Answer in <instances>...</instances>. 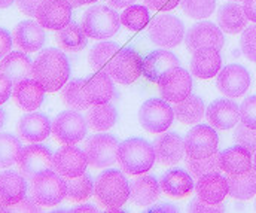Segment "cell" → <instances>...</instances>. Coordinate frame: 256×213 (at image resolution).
I'll return each mask as SVG.
<instances>
[{
	"label": "cell",
	"mask_w": 256,
	"mask_h": 213,
	"mask_svg": "<svg viewBox=\"0 0 256 213\" xmlns=\"http://www.w3.org/2000/svg\"><path fill=\"white\" fill-rule=\"evenodd\" d=\"M70 63L63 51L48 48L39 52L33 62V79H36L46 92H56L67 84Z\"/></svg>",
	"instance_id": "6da1fadb"
},
{
	"label": "cell",
	"mask_w": 256,
	"mask_h": 213,
	"mask_svg": "<svg viewBox=\"0 0 256 213\" xmlns=\"http://www.w3.org/2000/svg\"><path fill=\"white\" fill-rule=\"evenodd\" d=\"M96 202L109 212H121L130 198V184L124 173L109 168L100 173L94 182Z\"/></svg>",
	"instance_id": "7a4b0ae2"
},
{
	"label": "cell",
	"mask_w": 256,
	"mask_h": 213,
	"mask_svg": "<svg viewBox=\"0 0 256 213\" xmlns=\"http://www.w3.org/2000/svg\"><path fill=\"white\" fill-rule=\"evenodd\" d=\"M156 161L154 144L142 138H131L118 146V164L130 176L148 173Z\"/></svg>",
	"instance_id": "3957f363"
},
{
	"label": "cell",
	"mask_w": 256,
	"mask_h": 213,
	"mask_svg": "<svg viewBox=\"0 0 256 213\" xmlns=\"http://www.w3.org/2000/svg\"><path fill=\"white\" fill-rule=\"evenodd\" d=\"M80 26L88 38L106 40L118 33L121 27V15L110 6L94 4L85 10Z\"/></svg>",
	"instance_id": "277c9868"
},
{
	"label": "cell",
	"mask_w": 256,
	"mask_h": 213,
	"mask_svg": "<svg viewBox=\"0 0 256 213\" xmlns=\"http://www.w3.org/2000/svg\"><path fill=\"white\" fill-rule=\"evenodd\" d=\"M30 194L38 204L44 208H54L66 198L67 185L62 174L50 168L32 179Z\"/></svg>",
	"instance_id": "5b68a950"
},
{
	"label": "cell",
	"mask_w": 256,
	"mask_h": 213,
	"mask_svg": "<svg viewBox=\"0 0 256 213\" xmlns=\"http://www.w3.org/2000/svg\"><path fill=\"white\" fill-rule=\"evenodd\" d=\"M138 121L144 132L161 134L172 127L174 121V109L164 98H149L138 110Z\"/></svg>",
	"instance_id": "8992f818"
},
{
	"label": "cell",
	"mask_w": 256,
	"mask_h": 213,
	"mask_svg": "<svg viewBox=\"0 0 256 213\" xmlns=\"http://www.w3.org/2000/svg\"><path fill=\"white\" fill-rule=\"evenodd\" d=\"M148 34L154 45L170 50L180 45L185 39V26L178 16L172 14H162L152 20Z\"/></svg>",
	"instance_id": "52a82bcc"
},
{
	"label": "cell",
	"mask_w": 256,
	"mask_h": 213,
	"mask_svg": "<svg viewBox=\"0 0 256 213\" xmlns=\"http://www.w3.org/2000/svg\"><path fill=\"white\" fill-rule=\"evenodd\" d=\"M120 142L115 136L108 133H98L86 139L85 154L88 164L92 168H108L118 161Z\"/></svg>",
	"instance_id": "ba28073f"
},
{
	"label": "cell",
	"mask_w": 256,
	"mask_h": 213,
	"mask_svg": "<svg viewBox=\"0 0 256 213\" xmlns=\"http://www.w3.org/2000/svg\"><path fill=\"white\" fill-rule=\"evenodd\" d=\"M88 121L79 110H64L52 121V136L62 144H76L85 139Z\"/></svg>",
	"instance_id": "9c48e42d"
},
{
	"label": "cell",
	"mask_w": 256,
	"mask_h": 213,
	"mask_svg": "<svg viewBox=\"0 0 256 213\" xmlns=\"http://www.w3.org/2000/svg\"><path fill=\"white\" fill-rule=\"evenodd\" d=\"M54 154L44 144H27L21 149L18 156V170L26 179H33L36 174L52 168Z\"/></svg>",
	"instance_id": "30bf717a"
},
{
	"label": "cell",
	"mask_w": 256,
	"mask_h": 213,
	"mask_svg": "<svg viewBox=\"0 0 256 213\" xmlns=\"http://www.w3.org/2000/svg\"><path fill=\"white\" fill-rule=\"evenodd\" d=\"M219 136L216 128L206 124H198L185 136V152L191 158H206L218 152Z\"/></svg>",
	"instance_id": "8fae6325"
},
{
	"label": "cell",
	"mask_w": 256,
	"mask_h": 213,
	"mask_svg": "<svg viewBox=\"0 0 256 213\" xmlns=\"http://www.w3.org/2000/svg\"><path fill=\"white\" fill-rule=\"evenodd\" d=\"M108 73L121 85H131L134 80L143 74V58L131 48L120 50V52L114 57Z\"/></svg>",
	"instance_id": "7c38bea8"
},
{
	"label": "cell",
	"mask_w": 256,
	"mask_h": 213,
	"mask_svg": "<svg viewBox=\"0 0 256 213\" xmlns=\"http://www.w3.org/2000/svg\"><path fill=\"white\" fill-rule=\"evenodd\" d=\"M185 42L191 52L201 48H214L220 51L225 45V38L219 26L212 21H200L188 30L185 34Z\"/></svg>",
	"instance_id": "4fadbf2b"
},
{
	"label": "cell",
	"mask_w": 256,
	"mask_h": 213,
	"mask_svg": "<svg viewBox=\"0 0 256 213\" xmlns=\"http://www.w3.org/2000/svg\"><path fill=\"white\" fill-rule=\"evenodd\" d=\"M250 73L242 64H228L218 73L216 86L218 90L230 98L242 97L248 92L250 86Z\"/></svg>",
	"instance_id": "5bb4252c"
},
{
	"label": "cell",
	"mask_w": 256,
	"mask_h": 213,
	"mask_svg": "<svg viewBox=\"0 0 256 213\" xmlns=\"http://www.w3.org/2000/svg\"><path fill=\"white\" fill-rule=\"evenodd\" d=\"M158 88L164 100L170 103H178L188 96H191L192 91V76L188 70L179 68H174L168 70L160 80Z\"/></svg>",
	"instance_id": "9a60e30c"
},
{
	"label": "cell",
	"mask_w": 256,
	"mask_h": 213,
	"mask_svg": "<svg viewBox=\"0 0 256 213\" xmlns=\"http://www.w3.org/2000/svg\"><path fill=\"white\" fill-rule=\"evenodd\" d=\"M88 166L90 164L85 150L73 144H64L54 154L52 168L66 179L84 174Z\"/></svg>",
	"instance_id": "2e32d148"
},
{
	"label": "cell",
	"mask_w": 256,
	"mask_h": 213,
	"mask_svg": "<svg viewBox=\"0 0 256 213\" xmlns=\"http://www.w3.org/2000/svg\"><path fill=\"white\" fill-rule=\"evenodd\" d=\"M208 126L216 130H230L240 122V106L231 98H218L206 109Z\"/></svg>",
	"instance_id": "e0dca14e"
},
{
	"label": "cell",
	"mask_w": 256,
	"mask_h": 213,
	"mask_svg": "<svg viewBox=\"0 0 256 213\" xmlns=\"http://www.w3.org/2000/svg\"><path fill=\"white\" fill-rule=\"evenodd\" d=\"M72 8L68 0H44L36 12V20L44 28L57 32L70 22Z\"/></svg>",
	"instance_id": "ac0fdd59"
},
{
	"label": "cell",
	"mask_w": 256,
	"mask_h": 213,
	"mask_svg": "<svg viewBox=\"0 0 256 213\" xmlns=\"http://www.w3.org/2000/svg\"><path fill=\"white\" fill-rule=\"evenodd\" d=\"M12 38L15 46L22 52H36L44 48L46 40L44 27L33 20L18 22L14 28Z\"/></svg>",
	"instance_id": "d6986e66"
},
{
	"label": "cell",
	"mask_w": 256,
	"mask_h": 213,
	"mask_svg": "<svg viewBox=\"0 0 256 213\" xmlns=\"http://www.w3.org/2000/svg\"><path fill=\"white\" fill-rule=\"evenodd\" d=\"M156 161L161 166L173 167L185 156V139L178 133H161L154 142Z\"/></svg>",
	"instance_id": "ffe728a7"
},
{
	"label": "cell",
	"mask_w": 256,
	"mask_h": 213,
	"mask_svg": "<svg viewBox=\"0 0 256 213\" xmlns=\"http://www.w3.org/2000/svg\"><path fill=\"white\" fill-rule=\"evenodd\" d=\"M16 132L24 142L40 143L46 140L52 133V124L45 114L32 112L21 116L16 126Z\"/></svg>",
	"instance_id": "44dd1931"
},
{
	"label": "cell",
	"mask_w": 256,
	"mask_h": 213,
	"mask_svg": "<svg viewBox=\"0 0 256 213\" xmlns=\"http://www.w3.org/2000/svg\"><path fill=\"white\" fill-rule=\"evenodd\" d=\"M45 88L36 79L28 78L14 84L12 98L21 110L34 112L42 106L45 100Z\"/></svg>",
	"instance_id": "7402d4cb"
},
{
	"label": "cell",
	"mask_w": 256,
	"mask_h": 213,
	"mask_svg": "<svg viewBox=\"0 0 256 213\" xmlns=\"http://www.w3.org/2000/svg\"><path fill=\"white\" fill-rule=\"evenodd\" d=\"M161 185L155 176L140 174L130 184V200L138 208H148L158 202Z\"/></svg>",
	"instance_id": "603a6c76"
},
{
	"label": "cell",
	"mask_w": 256,
	"mask_h": 213,
	"mask_svg": "<svg viewBox=\"0 0 256 213\" xmlns=\"http://www.w3.org/2000/svg\"><path fill=\"white\" fill-rule=\"evenodd\" d=\"M195 192L200 200L212 203V204H219L230 194L228 180L220 173L204 174L198 178L195 184Z\"/></svg>",
	"instance_id": "cb8c5ba5"
},
{
	"label": "cell",
	"mask_w": 256,
	"mask_h": 213,
	"mask_svg": "<svg viewBox=\"0 0 256 213\" xmlns=\"http://www.w3.org/2000/svg\"><path fill=\"white\" fill-rule=\"evenodd\" d=\"M179 66L180 62L176 54L167 50H156L143 58V74L150 82H158L167 72Z\"/></svg>",
	"instance_id": "d4e9b609"
},
{
	"label": "cell",
	"mask_w": 256,
	"mask_h": 213,
	"mask_svg": "<svg viewBox=\"0 0 256 213\" xmlns=\"http://www.w3.org/2000/svg\"><path fill=\"white\" fill-rule=\"evenodd\" d=\"M27 194V182L21 173L4 170L0 173V206L4 208L18 203Z\"/></svg>",
	"instance_id": "484cf974"
},
{
	"label": "cell",
	"mask_w": 256,
	"mask_h": 213,
	"mask_svg": "<svg viewBox=\"0 0 256 213\" xmlns=\"http://www.w3.org/2000/svg\"><path fill=\"white\" fill-rule=\"evenodd\" d=\"M222 69V57L219 50L201 48L192 52L191 73L198 79H210L218 76Z\"/></svg>",
	"instance_id": "4316f807"
},
{
	"label": "cell",
	"mask_w": 256,
	"mask_h": 213,
	"mask_svg": "<svg viewBox=\"0 0 256 213\" xmlns=\"http://www.w3.org/2000/svg\"><path fill=\"white\" fill-rule=\"evenodd\" d=\"M219 160L220 168L226 174H242L254 167L252 152L242 144H234L219 152Z\"/></svg>",
	"instance_id": "83f0119b"
},
{
	"label": "cell",
	"mask_w": 256,
	"mask_h": 213,
	"mask_svg": "<svg viewBox=\"0 0 256 213\" xmlns=\"http://www.w3.org/2000/svg\"><path fill=\"white\" fill-rule=\"evenodd\" d=\"M161 191L173 198H185L195 188L192 176L184 168H173L164 173L160 179Z\"/></svg>",
	"instance_id": "f1b7e54d"
},
{
	"label": "cell",
	"mask_w": 256,
	"mask_h": 213,
	"mask_svg": "<svg viewBox=\"0 0 256 213\" xmlns=\"http://www.w3.org/2000/svg\"><path fill=\"white\" fill-rule=\"evenodd\" d=\"M0 72L4 73L12 84H16L22 79L33 78V63L27 52L14 51L0 60Z\"/></svg>",
	"instance_id": "f546056e"
},
{
	"label": "cell",
	"mask_w": 256,
	"mask_h": 213,
	"mask_svg": "<svg viewBox=\"0 0 256 213\" xmlns=\"http://www.w3.org/2000/svg\"><path fill=\"white\" fill-rule=\"evenodd\" d=\"M248 21L243 6L237 2L225 3L218 10V26L228 34L242 33L248 27Z\"/></svg>",
	"instance_id": "4dcf8cb0"
},
{
	"label": "cell",
	"mask_w": 256,
	"mask_h": 213,
	"mask_svg": "<svg viewBox=\"0 0 256 213\" xmlns=\"http://www.w3.org/2000/svg\"><path fill=\"white\" fill-rule=\"evenodd\" d=\"M85 91L91 104L109 103L115 96L112 76L108 72H98L92 74L85 82Z\"/></svg>",
	"instance_id": "1f68e13d"
},
{
	"label": "cell",
	"mask_w": 256,
	"mask_h": 213,
	"mask_svg": "<svg viewBox=\"0 0 256 213\" xmlns=\"http://www.w3.org/2000/svg\"><path fill=\"white\" fill-rule=\"evenodd\" d=\"M230 196L236 200H250L256 196V170H250L242 174H228Z\"/></svg>",
	"instance_id": "d6a6232c"
},
{
	"label": "cell",
	"mask_w": 256,
	"mask_h": 213,
	"mask_svg": "<svg viewBox=\"0 0 256 213\" xmlns=\"http://www.w3.org/2000/svg\"><path fill=\"white\" fill-rule=\"evenodd\" d=\"M57 45L66 52H80L88 42V36L85 34L82 26L76 22H68L66 27L57 30L56 34Z\"/></svg>",
	"instance_id": "836d02e7"
},
{
	"label": "cell",
	"mask_w": 256,
	"mask_h": 213,
	"mask_svg": "<svg viewBox=\"0 0 256 213\" xmlns=\"http://www.w3.org/2000/svg\"><path fill=\"white\" fill-rule=\"evenodd\" d=\"M174 116L178 121L186 126H196L206 115L204 102L196 96H188L186 98L174 103Z\"/></svg>",
	"instance_id": "e575fe53"
},
{
	"label": "cell",
	"mask_w": 256,
	"mask_h": 213,
	"mask_svg": "<svg viewBox=\"0 0 256 213\" xmlns=\"http://www.w3.org/2000/svg\"><path fill=\"white\" fill-rule=\"evenodd\" d=\"M118 114L116 109L110 103H100L92 104L88 109L86 121L88 127L94 132H108L110 130L116 122Z\"/></svg>",
	"instance_id": "d590c367"
},
{
	"label": "cell",
	"mask_w": 256,
	"mask_h": 213,
	"mask_svg": "<svg viewBox=\"0 0 256 213\" xmlns=\"http://www.w3.org/2000/svg\"><path fill=\"white\" fill-rule=\"evenodd\" d=\"M85 82V79H72L62 88V100L68 109L80 112L88 110L92 106L86 97Z\"/></svg>",
	"instance_id": "8d00e7d4"
},
{
	"label": "cell",
	"mask_w": 256,
	"mask_h": 213,
	"mask_svg": "<svg viewBox=\"0 0 256 213\" xmlns=\"http://www.w3.org/2000/svg\"><path fill=\"white\" fill-rule=\"evenodd\" d=\"M120 52V45L115 42L103 40L94 45L88 56L90 68L96 72H108L114 57Z\"/></svg>",
	"instance_id": "74e56055"
},
{
	"label": "cell",
	"mask_w": 256,
	"mask_h": 213,
	"mask_svg": "<svg viewBox=\"0 0 256 213\" xmlns=\"http://www.w3.org/2000/svg\"><path fill=\"white\" fill-rule=\"evenodd\" d=\"M66 185H67L66 198L70 203H84L91 196H94V182L92 178L86 173L76 178H67Z\"/></svg>",
	"instance_id": "f35d334b"
},
{
	"label": "cell",
	"mask_w": 256,
	"mask_h": 213,
	"mask_svg": "<svg viewBox=\"0 0 256 213\" xmlns=\"http://www.w3.org/2000/svg\"><path fill=\"white\" fill-rule=\"evenodd\" d=\"M149 8L143 4H130L121 14V24L130 32H140L149 26Z\"/></svg>",
	"instance_id": "ab89813d"
},
{
	"label": "cell",
	"mask_w": 256,
	"mask_h": 213,
	"mask_svg": "<svg viewBox=\"0 0 256 213\" xmlns=\"http://www.w3.org/2000/svg\"><path fill=\"white\" fill-rule=\"evenodd\" d=\"M22 146L18 138L0 133V168H9L12 167L20 156Z\"/></svg>",
	"instance_id": "60d3db41"
},
{
	"label": "cell",
	"mask_w": 256,
	"mask_h": 213,
	"mask_svg": "<svg viewBox=\"0 0 256 213\" xmlns=\"http://www.w3.org/2000/svg\"><path fill=\"white\" fill-rule=\"evenodd\" d=\"M186 166L188 170L191 172L192 176H195L196 179L204 176V174H210V173H220V160H219V152L206 156V158H191L186 156Z\"/></svg>",
	"instance_id": "b9f144b4"
},
{
	"label": "cell",
	"mask_w": 256,
	"mask_h": 213,
	"mask_svg": "<svg viewBox=\"0 0 256 213\" xmlns=\"http://www.w3.org/2000/svg\"><path fill=\"white\" fill-rule=\"evenodd\" d=\"M180 8L194 20H204L208 18L216 9V0H180Z\"/></svg>",
	"instance_id": "7bdbcfd3"
},
{
	"label": "cell",
	"mask_w": 256,
	"mask_h": 213,
	"mask_svg": "<svg viewBox=\"0 0 256 213\" xmlns=\"http://www.w3.org/2000/svg\"><path fill=\"white\" fill-rule=\"evenodd\" d=\"M240 48L250 62L256 63V22L254 26H248L242 32L240 38Z\"/></svg>",
	"instance_id": "ee69618b"
},
{
	"label": "cell",
	"mask_w": 256,
	"mask_h": 213,
	"mask_svg": "<svg viewBox=\"0 0 256 213\" xmlns=\"http://www.w3.org/2000/svg\"><path fill=\"white\" fill-rule=\"evenodd\" d=\"M234 140L237 144H242L244 148H248L252 154L256 152V128H250L248 126H244L243 122L236 126V132H234Z\"/></svg>",
	"instance_id": "f6af8a7d"
},
{
	"label": "cell",
	"mask_w": 256,
	"mask_h": 213,
	"mask_svg": "<svg viewBox=\"0 0 256 213\" xmlns=\"http://www.w3.org/2000/svg\"><path fill=\"white\" fill-rule=\"evenodd\" d=\"M240 121L250 128H256V96L243 100L240 106Z\"/></svg>",
	"instance_id": "bcb514c9"
},
{
	"label": "cell",
	"mask_w": 256,
	"mask_h": 213,
	"mask_svg": "<svg viewBox=\"0 0 256 213\" xmlns=\"http://www.w3.org/2000/svg\"><path fill=\"white\" fill-rule=\"evenodd\" d=\"M224 210H225L224 204H220V203L219 204H212V203L200 200L198 197L190 203V212L194 213H218L224 212Z\"/></svg>",
	"instance_id": "7dc6e473"
},
{
	"label": "cell",
	"mask_w": 256,
	"mask_h": 213,
	"mask_svg": "<svg viewBox=\"0 0 256 213\" xmlns=\"http://www.w3.org/2000/svg\"><path fill=\"white\" fill-rule=\"evenodd\" d=\"M4 212H40V204H38L33 200V197L32 198L24 197L18 203L4 208Z\"/></svg>",
	"instance_id": "c3c4849f"
},
{
	"label": "cell",
	"mask_w": 256,
	"mask_h": 213,
	"mask_svg": "<svg viewBox=\"0 0 256 213\" xmlns=\"http://www.w3.org/2000/svg\"><path fill=\"white\" fill-rule=\"evenodd\" d=\"M142 2L144 3V6H148L150 10H155V12L172 10L180 3V0H142Z\"/></svg>",
	"instance_id": "681fc988"
},
{
	"label": "cell",
	"mask_w": 256,
	"mask_h": 213,
	"mask_svg": "<svg viewBox=\"0 0 256 213\" xmlns=\"http://www.w3.org/2000/svg\"><path fill=\"white\" fill-rule=\"evenodd\" d=\"M42 2L44 0H15L20 12L27 15V16H36V12H38Z\"/></svg>",
	"instance_id": "f907efd6"
},
{
	"label": "cell",
	"mask_w": 256,
	"mask_h": 213,
	"mask_svg": "<svg viewBox=\"0 0 256 213\" xmlns=\"http://www.w3.org/2000/svg\"><path fill=\"white\" fill-rule=\"evenodd\" d=\"M12 80L0 72V104L6 103L9 100V97L12 96Z\"/></svg>",
	"instance_id": "816d5d0a"
},
{
	"label": "cell",
	"mask_w": 256,
	"mask_h": 213,
	"mask_svg": "<svg viewBox=\"0 0 256 213\" xmlns=\"http://www.w3.org/2000/svg\"><path fill=\"white\" fill-rule=\"evenodd\" d=\"M12 44H14V38L10 36V33L4 28H0V58H3L6 54L10 52Z\"/></svg>",
	"instance_id": "f5cc1de1"
},
{
	"label": "cell",
	"mask_w": 256,
	"mask_h": 213,
	"mask_svg": "<svg viewBox=\"0 0 256 213\" xmlns=\"http://www.w3.org/2000/svg\"><path fill=\"white\" fill-rule=\"evenodd\" d=\"M243 9L246 16L256 22V0H243Z\"/></svg>",
	"instance_id": "db71d44e"
},
{
	"label": "cell",
	"mask_w": 256,
	"mask_h": 213,
	"mask_svg": "<svg viewBox=\"0 0 256 213\" xmlns=\"http://www.w3.org/2000/svg\"><path fill=\"white\" fill-rule=\"evenodd\" d=\"M148 212H170V213H174V212H179V209L174 206V204H172V203H164V204H158V206H152Z\"/></svg>",
	"instance_id": "11a10c76"
},
{
	"label": "cell",
	"mask_w": 256,
	"mask_h": 213,
	"mask_svg": "<svg viewBox=\"0 0 256 213\" xmlns=\"http://www.w3.org/2000/svg\"><path fill=\"white\" fill-rule=\"evenodd\" d=\"M136 0H108V3L115 9H126L130 4H134Z\"/></svg>",
	"instance_id": "9f6ffc18"
},
{
	"label": "cell",
	"mask_w": 256,
	"mask_h": 213,
	"mask_svg": "<svg viewBox=\"0 0 256 213\" xmlns=\"http://www.w3.org/2000/svg\"><path fill=\"white\" fill-rule=\"evenodd\" d=\"M72 212H97V208L92 204H79L72 209Z\"/></svg>",
	"instance_id": "6f0895ef"
},
{
	"label": "cell",
	"mask_w": 256,
	"mask_h": 213,
	"mask_svg": "<svg viewBox=\"0 0 256 213\" xmlns=\"http://www.w3.org/2000/svg\"><path fill=\"white\" fill-rule=\"evenodd\" d=\"M68 2L73 8H79V6H85V4H92L98 0H68Z\"/></svg>",
	"instance_id": "680465c9"
},
{
	"label": "cell",
	"mask_w": 256,
	"mask_h": 213,
	"mask_svg": "<svg viewBox=\"0 0 256 213\" xmlns=\"http://www.w3.org/2000/svg\"><path fill=\"white\" fill-rule=\"evenodd\" d=\"M15 0H0V9H4V8H9Z\"/></svg>",
	"instance_id": "91938a15"
},
{
	"label": "cell",
	"mask_w": 256,
	"mask_h": 213,
	"mask_svg": "<svg viewBox=\"0 0 256 213\" xmlns=\"http://www.w3.org/2000/svg\"><path fill=\"white\" fill-rule=\"evenodd\" d=\"M4 121H6V115H4V112L0 109V130H2V127L4 126Z\"/></svg>",
	"instance_id": "94428289"
},
{
	"label": "cell",
	"mask_w": 256,
	"mask_h": 213,
	"mask_svg": "<svg viewBox=\"0 0 256 213\" xmlns=\"http://www.w3.org/2000/svg\"><path fill=\"white\" fill-rule=\"evenodd\" d=\"M254 168L256 170V152H255V155H254Z\"/></svg>",
	"instance_id": "6125c7cd"
},
{
	"label": "cell",
	"mask_w": 256,
	"mask_h": 213,
	"mask_svg": "<svg viewBox=\"0 0 256 213\" xmlns=\"http://www.w3.org/2000/svg\"><path fill=\"white\" fill-rule=\"evenodd\" d=\"M230 2H243V0H230Z\"/></svg>",
	"instance_id": "be15d7a7"
},
{
	"label": "cell",
	"mask_w": 256,
	"mask_h": 213,
	"mask_svg": "<svg viewBox=\"0 0 256 213\" xmlns=\"http://www.w3.org/2000/svg\"><path fill=\"white\" fill-rule=\"evenodd\" d=\"M0 212H3V208L2 206H0Z\"/></svg>",
	"instance_id": "e7e4bbea"
},
{
	"label": "cell",
	"mask_w": 256,
	"mask_h": 213,
	"mask_svg": "<svg viewBox=\"0 0 256 213\" xmlns=\"http://www.w3.org/2000/svg\"><path fill=\"white\" fill-rule=\"evenodd\" d=\"M255 208H256V203H255Z\"/></svg>",
	"instance_id": "03108f58"
}]
</instances>
